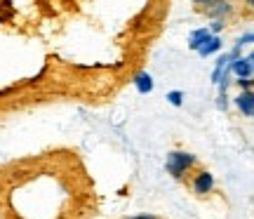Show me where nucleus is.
Masks as SVG:
<instances>
[{
  "label": "nucleus",
  "mask_w": 254,
  "mask_h": 219,
  "mask_svg": "<svg viewBox=\"0 0 254 219\" xmlns=\"http://www.w3.org/2000/svg\"><path fill=\"white\" fill-rule=\"evenodd\" d=\"M193 165H195V155L184 153V151H174V153L167 155V163H165V167H167V172L172 174L174 179H182V177L189 172Z\"/></svg>",
  "instance_id": "1"
},
{
  "label": "nucleus",
  "mask_w": 254,
  "mask_h": 219,
  "mask_svg": "<svg viewBox=\"0 0 254 219\" xmlns=\"http://www.w3.org/2000/svg\"><path fill=\"white\" fill-rule=\"evenodd\" d=\"M228 71H233L238 78H252V71H254L252 55H247V57H236V59H231V64H228Z\"/></svg>",
  "instance_id": "2"
},
{
  "label": "nucleus",
  "mask_w": 254,
  "mask_h": 219,
  "mask_svg": "<svg viewBox=\"0 0 254 219\" xmlns=\"http://www.w3.org/2000/svg\"><path fill=\"white\" fill-rule=\"evenodd\" d=\"M205 14L209 19H221V21H226L231 14H233V5L228 2V0H214L207 9H205Z\"/></svg>",
  "instance_id": "3"
},
{
  "label": "nucleus",
  "mask_w": 254,
  "mask_h": 219,
  "mask_svg": "<svg viewBox=\"0 0 254 219\" xmlns=\"http://www.w3.org/2000/svg\"><path fill=\"white\" fill-rule=\"evenodd\" d=\"M212 189H214V177L209 172H198L195 174V179H193V191L198 193V196H205V193H212Z\"/></svg>",
  "instance_id": "4"
},
{
  "label": "nucleus",
  "mask_w": 254,
  "mask_h": 219,
  "mask_svg": "<svg viewBox=\"0 0 254 219\" xmlns=\"http://www.w3.org/2000/svg\"><path fill=\"white\" fill-rule=\"evenodd\" d=\"M236 104H238V109L243 111V116H247V118H252L254 116V94H252V90L240 92V94L236 97Z\"/></svg>",
  "instance_id": "5"
},
{
  "label": "nucleus",
  "mask_w": 254,
  "mask_h": 219,
  "mask_svg": "<svg viewBox=\"0 0 254 219\" xmlns=\"http://www.w3.org/2000/svg\"><path fill=\"white\" fill-rule=\"evenodd\" d=\"M209 36H212V31H209L207 26H205V28H195V31L190 33V38H189V47L193 50V52H198V47L202 45Z\"/></svg>",
  "instance_id": "6"
},
{
  "label": "nucleus",
  "mask_w": 254,
  "mask_h": 219,
  "mask_svg": "<svg viewBox=\"0 0 254 219\" xmlns=\"http://www.w3.org/2000/svg\"><path fill=\"white\" fill-rule=\"evenodd\" d=\"M219 47H221V40H219L217 36H209L207 40H205V43L198 47V55L200 57H209V55H214Z\"/></svg>",
  "instance_id": "7"
},
{
  "label": "nucleus",
  "mask_w": 254,
  "mask_h": 219,
  "mask_svg": "<svg viewBox=\"0 0 254 219\" xmlns=\"http://www.w3.org/2000/svg\"><path fill=\"white\" fill-rule=\"evenodd\" d=\"M134 87L141 94H148V92L153 90V78L148 75V73H136V78H134Z\"/></svg>",
  "instance_id": "8"
},
{
  "label": "nucleus",
  "mask_w": 254,
  "mask_h": 219,
  "mask_svg": "<svg viewBox=\"0 0 254 219\" xmlns=\"http://www.w3.org/2000/svg\"><path fill=\"white\" fill-rule=\"evenodd\" d=\"M167 99H170V104H172V106H182L184 94L179 90H174V92H170V94H167Z\"/></svg>",
  "instance_id": "9"
},
{
  "label": "nucleus",
  "mask_w": 254,
  "mask_h": 219,
  "mask_svg": "<svg viewBox=\"0 0 254 219\" xmlns=\"http://www.w3.org/2000/svg\"><path fill=\"white\" fill-rule=\"evenodd\" d=\"M238 85L243 87V90H252V78H238Z\"/></svg>",
  "instance_id": "10"
},
{
  "label": "nucleus",
  "mask_w": 254,
  "mask_h": 219,
  "mask_svg": "<svg viewBox=\"0 0 254 219\" xmlns=\"http://www.w3.org/2000/svg\"><path fill=\"white\" fill-rule=\"evenodd\" d=\"M190 2H193V5H198L200 9H207L209 5H212V2H214V0H190Z\"/></svg>",
  "instance_id": "11"
},
{
  "label": "nucleus",
  "mask_w": 254,
  "mask_h": 219,
  "mask_svg": "<svg viewBox=\"0 0 254 219\" xmlns=\"http://www.w3.org/2000/svg\"><path fill=\"white\" fill-rule=\"evenodd\" d=\"M217 104H219V109H224V111H226V109H228V101H226V94H221V97H219V101H217Z\"/></svg>",
  "instance_id": "12"
},
{
  "label": "nucleus",
  "mask_w": 254,
  "mask_h": 219,
  "mask_svg": "<svg viewBox=\"0 0 254 219\" xmlns=\"http://www.w3.org/2000/svg\"><path fill=\"white\" fill-rule=\"evenodd\" d=\"M132 219H155L153 215H136V217H132Z\"/></svg>",
  "instance_id": "13"
},
{
  "label": "nucleus",
  "mask_w": 254,
  "mask_h": 219,
  "mask_svg": "<svg viewBox=\"0 0 254 219\" xmlns=\"http://www.w3.org/2000/svg\"><path fill=\"white\" fill-rule=\"evenodd\" d=\"M245 2H247V7H252L254 5V0H245Z\"/></svg>",
  "instance_id": "14"
}]
</instances>
